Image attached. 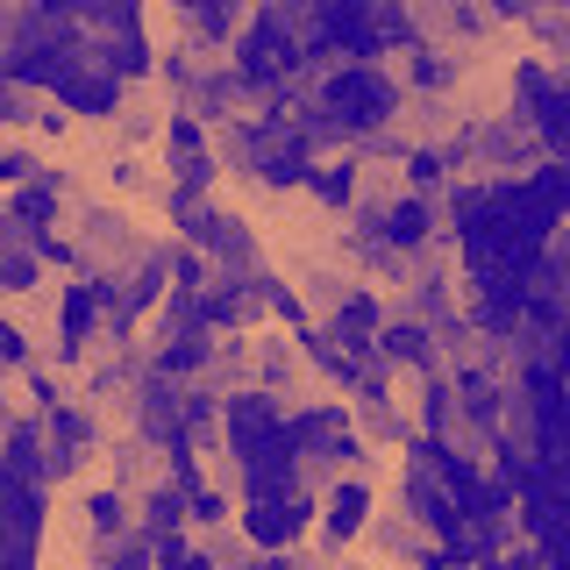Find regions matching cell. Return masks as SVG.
<instances>
[{"instance_id":"obj_1","label":"cell","mask_w":570,"mask_h":570,"mask_svg":"<svg viewBox=\"0 0 570 570\" xmlns=\"http://www.w3.org/2000/svg\"><path fill=\"white\" fill-rule=\"evenodd\" d=\"M392 115H400V86H392L379 65H343V71L321 79L307 129L314 136H371V129H385Z\"/></svg>"},{"instance_id":"obj_2","label":"cell","mask_w":570,"mask_h":570,"mask_svg":"<svg viewBox=\"0 0 570 570\" xmlns=\"http://www.w3.org/2000/svg\"><path fill=\"white\" fill-rule=\"evenodd\" d=\"M314 507H321V528H328V542H350V534L364 528V507H371V492L356 485V478H350V485H343V478H335V485L321 492Z\"/></svg>"},{"instance_id":"obj_3","label":"cell","mask_w":570,"mask_h":570,"mask_svg":"<svg viewBox=\"0 0 570 570\" xmlns=\"http://www.w3.org/2000/svg\"><path fill=\"white\" fill-rule=\"evenodd\" d=\"M171 14L200 43H228V29H236V0H171Z\"/></svg>"}]
</instances>
